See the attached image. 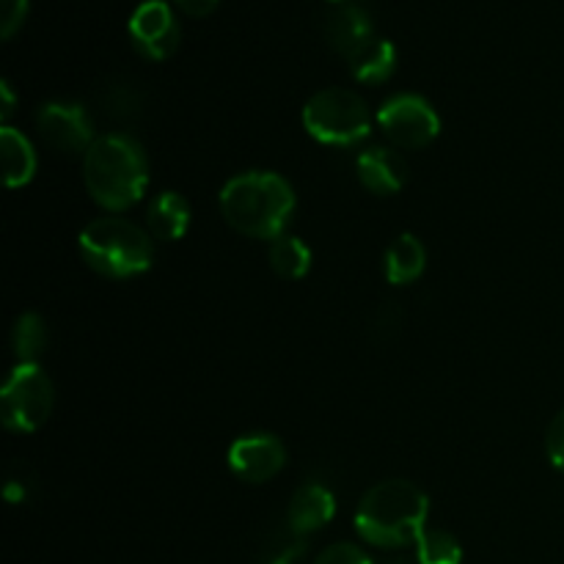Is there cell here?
Segmentation results:
<instances>
[{
    "label": "cell",
    "mask_w": 564,
    "mask_h": 564,
    "mask_svg": "<svg viewBox=\"0 0 564 564\" xmlns=\"http://www.w3.org/2000/svg\"><path fill=\"white\" fill-rule=\"evenodd\" d=\"M334 3H345V0H334Z\"/></svg>",
    "instance_id": "obj_27"
},
{
    "label": "cell",
    "mask_w": 564,
    "mask_h": 564,
    "mask_svg": "<svg viewBox=\"0 0 564 564\" xmlns=\"http://www.w3.org/2000/svg\"><path fill=\"white\" fill-rule=\"evenodd\" d=\"M350 72L358 83H367V86H380V83L389 80L397 69V50L389 39L375 36L372 42L364 44L350 61Z\"/></svg>",
    "instance_id": "obj_17"
},
{
    "label": "cell",
    "mask_w": 564,
    "mask_h": 564,
    "mask_svg": "<svg viewBox=\"0 0 564 564\" xmlns=\"http://www.w3.org/2000/svg\"><path fill=\"white\" fill-rule=\"evenodd\" d=\"M36 130L42 141L55 152L86 154L94 138L91 116L77 102H47L36 113Z\"/></svg>",
    "instance_id": "obj_8"
},
{
    "label": "cell",
    "mask_w": 564,
    "mask_h": 564,
    "mask_svg": "<svg viewBox=\"0 0 564 564\" xmlns=\"http://www.w3.org/2000/svg\"><path fill=\"white\" fill-rule=\"evenodd\" d=\"M336 516V496L317 482H308L295 490L290 507H286V529L306 538L328 527Z\"/></svg>",
    "instance_id": "obj_12"
},
{
    "label": "cell",
    "mask_w": 564,
    "mask_h": 564,
    "mask_svg": "<svg viewBox=\"0 0 564 564\" xmlns=\"http://www.w3.org/2000/svg\"><path fill=\"white\" fill-rule=\"evenodd\" d=\"M314 564H375L372 556L364 549L352 543H336L330 549H325L323 554L314 560Z\"/></svg>",
    "instance_id": "obj_22"
},
{
    "label": "cell",
    "mask_w": 564,
    "mask_h": 564,
    "mask_svg": "<svg viewBox=\"0 0 564 564\" xmlns=\"http://www.w3.org/2000/svg\"><path fill=\"white\" fill-rule=\"evenodd\" d=\"M378 124L394 147L424 149L438 138L441 119L433 105L416 94H400L378 110Z\"/></svg>",
    "instance_id": "obj_7"
},
{
    "label": "cell",
    "mask_w": 564,
    "mask_h": 564,
    "mask_svg": "<svg viewBox=\"0 0 564 564\" xmlns=\"http://www.w3.org/2000/svg\"><path fill=\"white\" fill-rule=\"evenodd\" d=\"M325 39H328V44L336 53L350 61L364 44L375 39L372 17L356 3L336 6L328 14V20H325Z\"/></svg>",
    "instance_id": "obj_13"
},
{
    "label": "cell",
    "mask_w": 564,
    "mask_h": 564,
    "mask_svg": "<svg viewBox=\"0 0 564 564\" xmlns=\"http://www.w3.org/2000/svg\"><path fill=\"white\" fill-rule=\"evenodd\" d=\"M0 97H3V110H0V116H3V121H9V116L14 113V91H11L9 83H0Z\"/></svg>",
    "instance_id": "obj_26"
},
{
    "label": "cell",
    "mask_w": 564,
    "mask_h": 564,
    "mask_svg": "<svg viewBox=\"0 0 564 564\" xmlns=\"http://www.w3.org/2000/svg\"><path fill=\"white\" fill-rule=\"evenodd\" d=\"M416 560L419 564H460L463 562V545L457 543L455 534L449 532H424L416 543Z\"/></svg>",
    "instance_id": "obj_20"
},
{
    "label": "cell",
    "mask_w": 564,
    "mask_h": 564,
    "mask_svg": "<svg viewBox=\"0 0 564 564\" xmlns=\"http://www.w3.org/2000/svg\"><path fill=\"white\" fill-rule=\"evenodd\" d=\"M130 39L149 61H165L180 47V22L163 0H147L130 17Z\"/></svg>",
    "instance_id": "obj_9"
},
{
    "label": "cell",
    "mask_w": 564,
    "mask_h": 564,
    "mask_svg": "<svg viewBox=\"0 0 564 564\" xmlns=\"http://www.w3.org/2000/svg\"><path fill=\"white\" fill-rule=\"evenodd\" d=\"M187 226H191V204L185 202V196L174 191H163L160 196H154L147 215V229L154 240H182Z\"/></svg>",
    "instance_id": "obj_14"
},
{
    "label": "cell",
    "mask_w": 564,
    "mask_h": 564,
    "mask_svg": "<svg viewBox=\"0 0 564 564\" xmlns=\"http://www.w3.org/2000/svg\"><path fill=\"white\" fill-rule=\"evenodd\" d=\"M174 3L191 17H207V14H213L215 6H218L220 0H174Z\"/></svg>",
    "instance_id": "obj_25"
},
{
    "label": "cell",
    "mask_w": 564,
    "mask_h": 564,
    "mask_svg": "<svg viewBox=\"0 0 564 564\" xmlns=\"http://www.w3.org/2000/svg\"><path fill=\"white\" fill-rule=\"evenodd\" d=\"M44 345H47L44 319L33 312L17 317L14 330H11V347H14L17 364H36V358L44 352Z\"/></svg>",
    "instance_id": "obj_19"
},
{
    "label": "cell",
    "mask_w": 564,
    "mask_h": 564,
    "mask_svg": "<svg viewBox=\"0 0 564 564\" xmlns=\"http://www.w3.org/2000/svg\"><path fill=\"white\" fill-rule=\"evenodd\" d=\"M308 135L328 147H356L372 132L369 105L347 88H323L303 108Z\"/></svg>",
    "instance_id": "obj_5"
},
{
    "label": "cell",
    "mask_w": 564,
    "mask_h": 564,
    "mask_svg": "<svg viewBox=\"0 0 564 564\" xmlns=\"http://www.w3.org/2000/svg\"><path fill=\"white\" fill-rule=\"evenodd\" d=\"M270 268L275 275L286 281H297L312 270V251H308L306 242L295 235H281L270 242Z\"/></svg>",
    "instance_id": "obj_18"
},
{
    "label": "cell",
    "mask_w": 564,
    "mask_h": 564,
    "mask_svg": "<svg viewBox=\"0 0 564 564\" xmlns=\"http://www.w3.org/2000/svg\"><path fill=\"white\" fill-rule=\"evenodd\" d=\"M28 17V0H0V36L11 39Z\"/></svg>",
    "instance_id": "obj_23"
},
{
    "label": "cell",
    "mask_w": 564,
    "mask_h": 564,
    "mask_svg": "<svg viewBox=\"0 0 564 564\" xmlns=\"http://www.w3.org/2000/svg\"><path fill=\"white\" fill-rule=\"evenodd\" d=\"M226 224L253 240H270L286 235L295 213V191L284 176L273 171H248L231 176L218 196Z\"/></svg>",
    "instance_id": "obj_1"
},
{
    "label": "cell",
    "mask_w": 564,
    "mask_h": 564,
    "mask_svg": "<svg viewBox=\"0 0 564 564\" xmlns=\"http://www.w3.org/2000/svg\"><path fill=\"white\" fill-rule=\"evenodd\" d=\"M303 554V538L295 534L292 529H286V534H279V538L270 540L264 545L262 564H295Z\"/></svg>",
    "instance_id": "obj_21"
},
{
    "label": "cell",
    "mask_w": 564,
    "mask_h": 564,
    "mask_svg": "<svg viewBox=\"0 0 564 564\" xmlns=\"http://www.w3.org/2000/svg\"><path fill=\"white\" fill-rule=\"evenodd\" d=\"M545 452L556 471L564 474V411L551 422L549 435H545Z\"/></svg>",
    "instance_id": "obj_24"
},
{
    "label": "cell",
    "mask_w": 564,
    "mask_h": 564,
    "mask_svg": "<svg viewBox=\"0 0 564 564\" xmlns=\"http://www.w3.org/2000/svg\"><path fill=\"white\" fill-rule=\"evenodd\" d=\"M430 499L405 479H389L364 494L356 510V532L375 549L416 545L427 532Z\"/></svg>",
    "instance_id": "obj_3"
},
{
    "label": "cell",
    "mask_w": 564,
    "mask_h": 564,
    "mask_svg": "<svg viewBox=\"0 0 564 564\" xmlns=\"http://www.w3.org/2000/svg\"><path fill=\"white\" fill-rule=\"evenodd\" d=\"M83 182L99 207L108 213H124L147 193V152L135 138L121 132L99 135L83 154Z\"/></svg>",
    "instance_id": "obj_2"
},
{
    "label": "cell",
    "mask_w": 564,
    "mask_h": 564,
    "mask_svg": "<svg viewBox=\"0 0 564 564\" xmlns=\"http://www.w3.org/2000/svg\"><path fill=\"white\" fill-rule=\"evenodd\" d=\"M356 171L361 185L369 193H375V196H394V193H400L405 187L408 174H411L405 158L389 147L364 149L356 160Z\"/></svg>",
    "instance_id": "obj_11"
},
{
    "label": "cell",
    "mask_w": 564,
    "mask_h": 564,
    "mask_svg": "<svg viewBox=\"0 0 564 564\" xmlns=\"http://www.w3.org/2000/svg\"><path fill=\"white\" fill-rule=\"evenodd\" d=\"M80 257L105 279H132L152 268L154 237L127 218H97L80 231Z\"/></svg>",
    "instance_id": "obj_4"
},
{
    "label": "cell",
    "mask_w": 564,
    "mask_h": 564,
    "mask_svg": "<svg viewBox=\"0 0 564 564\" xmlns=\"http://www.w3.org/2000/svg\"><path fill=\"white\" fill-rule=\"evenodd\" d=\"M427 268V251L416 235H400L386 251V279L394 286L413 284Z\"/></svg>",
    "instance_id": "obj_15"
},
{
    "label": "cell",
    "mask_w": 564,
    "mask_h": 564,
    "mask_svg": "<svg viewBox=\"0 0 564 564\" xmlns=\"http://www.w3.org/2000/svg\"><path fill=\"white\" fill-rule=\"evenodd\" d=\"M0 158H3V174L9 187L28 185L36 174V152H33L31 141L9 124H3L0 130Z\"/></svg>",
    "instance_id": "obj_16"
},
{
    "label": "cell",
    "mask_w": 564,
    "mask_h": 564,
    "mask_svg": "<svg viewBox=\"0 0 564 564\" xmlns=\"http://www.w3.org/2000/svg\"><path fill=\"white\" fill-rule=\"evenodd\" d=\"M286 466V446L275 435H242L229 446V468L237 479L251 485L270 482Z\"/></svg>",
    "instance_id": "obj_10"
},
{
    "label": "cell",
    "mask_w": 564,
    "mask_h": 564,
    "mask_svg": "<svg viewBox=\"0 0 564 564\" xmlns=\"http://www.w3.org/2000/svg\"><path fill=\"white\" fill-rule=\"evenodd\" d=\"M55 405L53 380L39 364H17L0 391V422L9 433H36Z\"/></svg>",
    "instance_id": "obj_6"
}]
</instances>
